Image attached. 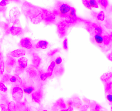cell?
<instances>
[{
	"label": "cell",
	"mask_w": 140,
	"mask_h": 111,
	"mask_svg": "<svg viewBox=\"0 0 140 111\" xmlns=\"http://www.w3.org/2000/svg\"><path fill=\"white\" fill-rule=\"evenodd\" d=\"M90 34L91 41L94 44L99 47L104 52L109 50L111 47L112 33H105L103 35L89 33Z\"/></svg>",
	"instance_id": "1"
},
{
	"label": "cell",
	"mask_w": 140,
	"mask_h": 111,
	"mask_svg": "<svg viewBox=\"0 0 140 111\" xmlns=\"http://www.w3.org/2000/svg\"><path fill=\"white\" fill-rule=\"evenodd\" d=\"M23 9L24 14L34 24H38L43 21L42 8L26 2L24 4Z\"/></svg>",
	"instance_id": "2"
},
{
	"label": "cell",
	"mask_w": 140,
	"mask_h": 111,
	"mask_svg": "<svg viewBox=\"0 0 140 111\" xmlns=\"http://www.w3.org/2000/svg\"><path fill=\"white\" fill-rule=\"evenodd\" d=\"M71 7L67 3L62 1H58L56 3L53 12L56 16L64 19L68 16Z\"/></svg>",
	"instance_id": "3"
},
{
	"label": "cell",
	"mask_w": 140,
	"mask_h": 111,
	"mask_svg": "<svg viewBox=\"0 0 140 111\" xmlns=\"http://www.w3.org/2000/svg\"><path fill=\"white\" fill-rule=\"evenodd\" d=\"M86 24H87L86 29L89 33H93L100 35H103L106 33L103 28L98 23L87 21Z\"/></svg>",
	"instance_id": "4"
},
{
	"label": "cell",
	"mask_w": 140,
	"mask_h": 111,
	"mask_svg": "<svg viewBox=\"0 0 140 111\" xmlns=\"http://www.w3.org/2000/svg\"><path fill=\"white\" fill-rule=\"evenodd\" d=\"M43 21L45 24L50 25L55 22L56 16L52 11L42 8Z\"/></svg>",
	"instance_id": "5"
},
{
	"label": "cell",
	"mask_w": 140,
	"mask_h": 111,
	"mask_svg": "<svg viewBox=\"0 0 140 111\" xmlns=\"http://www.w3.org/2000/svg\"><path fill=\"white\" fill-rule=\"evenodd\" d=\"M57 26L58 33L60 37L63 38L65 37L67 34V29L69 26L63 20L58 22Z\"/></svg>",
	"instance_id": "6"
},
{
	"label": "cell",
	"mask_w": 140,
	"mask_h": 111,
	"mask_svg": "<svg viewBox=\"0 0 140 111\" xmlns=\"http://www.w3.org/2000/svg\"><path fill=\"white\" fill-rule=\"evenodd\" d=\"M20 45L24 48L27 49H31L33 47L32 40L28 37H26L22 39L20 41Z\"/></svg>",
	"instance_id": "7"
},
{
	"label": "cell",
	"mask_w": 140,
	"mask_h": 111,
	"mask_svg": "<svg viewBox=\"0 0 140 111\" xmlns=\"http://www.w3.org/2000/svg\"><path fill=\"white\" fill-rule=\"evenodd\" d=\"M23 96V91L22 89L19 87L14 88L12 92V97L15 101L20 100Z\"/></svg>",
	"instance_id": "8"
},
{
	"label": "cell",
	"mask_w": 140,
	"mask_h": 111,
	"mask_svg": "<svg viewBox=\"0 0 140 111\" xmlns=\"http://www.w3.org/2000/svg\"><path fill=\"white\" fill-rule=\"evenodd\" d=\"M112 73L111 71L107 72L104 73L100 76V79L101 81L103 83H105L110 81H112Z\"/></svg>",
	"instance_id": "9"
},
{
	"label": "cell",
	"mask_w": 140,
	"mask_h": 111,
	"mask_svg": "<svg viewBox=\"0 0 140 111\" xmlns=\"http://www.w3.org/2000/svg\"><path fill=\"white\" fill-rule=\"evenodd\" d=\"M10 32L12 35L19 36L23 33V30L21 27L12 26L10 27Z\"/></svg>",
	"instance_id": "10"
},
{
	"label": "cell",
	"mask_w": 140,
	"mask_h": 111,
	"mask_svg": "<svg viewBox=\"0 0 140 111\" xmlns=\"http://www.w3.org/2000/svg\"><path fill=\"white\" fill-rule=\"evenodd\" d=\"M26 53V51L24 50L21 49L14 50L10 53V55L12 57L18 58L24 56Z\"/></svg>",
	"instance_id": "11"
},
{
	"label": "cell",
	"mask_w": 140,
	"mask_h": 111,
	"mask_svg": "<svg viewBox=\"0 0 140 111\" xmlns=\"http://www.w3.org/2000/svg\"><path fill=\"white\" fill-rule=\"evenodd\" d=\"M103 107L98 103L95 101L92 100L89 106V111H101Z\"/></svg>",
	"instance_id": "12"
},
{
	"label": "cell",
	"mask_w": 140,
	"mask_h": 111,
	"mask_svg": "<svg viewBox=\"0 0 140 111\" xmlns=\"http://www.w3.org/2000/svg\"><path fill=\"white\" fill-rule=\"evenodd\" d=\"M92 14L93 17L98 21H102L104 20L105 19V13L103 11H101L98 12H93Z\"/></svg>",
	"instance_id": "13"
},
{
	"label": "cell",
	"mask_w": 140,
	"mask_h": 111,
	"mask_svg": "<svg viewBox=\"0 0 140 111\" xmlns=\"http://www.w3.org/2000/svg\"><path fill=\"white\" fill-rule=\"evenodd\" d=\"M18 62L19 68L20 70H24L27 66L28 60L25 57L20 58L18 59Z\"/></svg>",
	"instance_id": "14"
},
{
	"label": "cell",
	"mask_w": 140,
	"mask_h": 111,
	"mask_svg": "<svg viewBox=\"0 0 140 111\" xmlns=\"http://www.w3.org/2000/svg\"><path fill=\"white\" fill-rule=\"evenodd\" d=\"M82 101L83 104L81 109L83 110L87 111L92 103V100L87 98L84 97L82 98Z\"/></svg>",
	"instance_id": "15"
},
{
	"label": "cell",
	"mask_w": 140,
	"mask_h": 111,
	"mask_svg": "<svg viewBox=\"0 0 140 111\" xmlns=\"http://www.w3.org/2000/svg\"><path fill=\"white\" fill-rule=\"evenodd\" d=\"M48 42L46 41L40 40L36 44L35 48L37 49H46L48 47Z\"/></svg>",
	"instance_id": "16"
},
{
	"label": "cell",
	"mask_w": 140,
	"mask_h": 111,
	"mask_svg": "<svg viewBox=\"0 0 140 111\" xmlns=\"http://www.w3.org/2000/svg\"><path fill=\"white\" fill-rule=\"evenodd\" d=\"M105 95L112 94V81L103 83Z\"/></svg>",
	"instance_id": "17"
},
{
	"label": "cell",
	"mask_w": 140,
	"mask_h": 111,
	"mask_svg": "<svg viewBox=\"0 0 140 111\" xmlns=\"http://www.w3.org/2000/svg\"><path fill=\"white\" fill-rule=\"evenodd\" d=\"M97 1L101 8L104 10H106L109 4L108 1L107 0H97Z\"/></svg>",
	"instance_id": "18"
},
{
	"label": "cell",
	"mask_w": 140,
	"mask_h": 111,
	"mask_svg": "<svg viewBox=\"0 0 140 111\" xmlns=\"http://www.w3.org/2000/svg\"><path fill=\"white\" fill-rule=\"evenodd\" d=\"M7 63L8 66L13 67L16 64V60L13 58L10 57L7 59Z\"/></svg>",
	"instance_id": "19"
},
{
	"label": "cell",
	"mask_w": 140,
	"mask_h": 111,
	"mask_svg": "<svg viewBox=\"0 0 140 111\" xmlns=\"http://www.w3.org/2000/svg\"><path fill=\"white\" fill-rule=\"evenodd\" d=\"M56 64L54 62H51V64L48 67V74L49 76H51L53 72L55 66L56 65Z\"/></svg>",
	"instance_id": "20"
},
{
	"label": "cell",
	"mask_w": 140,
	"mask_h": 111,
	"mask_svg": "<svg viewBox=\"0 0 140 111\" xmlns=\"http://www.w3.org/2000/svg\"><path fill=\"white\" fill-rule=\"evenodd\" d=\"M33 62L35 65H38L40 64L41 59L40 58L37 54L34 53L33 54Z\"/></svg>",
	"instance_id": "21"
},
{
	"label": "cell",
	"mask_w": 140,
	"mask_h": 111,
	"mask_svg": "<svg viewBox=\"0 0 140 111\" xmlns=\"http://www.w3.org/2000/svg\"><path fill=\"white\" fill-rule=\"evenodd\" d=\"M105 98H106L107 102L108 103L109 105L111 106H112V94H108L105 95Z\"/></svg>",
	"instance_id": "22"
},
{
	"label": "cell",
	"mask_w": 140,
	"mask_h": 111,
	"mask_svg": "<svg viewBox=\"0 0 140 111\" xmlns=\"http://www.w3.org/2000/svg\"><path fill=\"white\" fill-rule=\"evenodd\" d=\"M90 5L92 8H98V4L97 1L96 0H88Z\"/></svg>",
	"instance_id": "23"
},
{
	"label": "cell",
	"mask_w": 140,
	"mask_h": 111,
	"mask_svg": "<svg viewBox=\"0 0 140 111\" xmlns=\"http://www.w3.org/2000/svg\"><path fill=\"white\" fill-rule=\"evenodd\" d=\"M0 26L2 29L5 31H10V28L8 24L4 22L0 23Z\"/></svg>",
	"instance_id": "24"
},
{
	"label": "cell",
	"mask_w": 140,
	"mask_h": 111,
	"mask_svg": "<svg viewBox=\"0 0 140 111\" xmlns=\"http://www.w3.org/2000/svg\"><path fill=\"white\" fill-rule=\"evenodd\" d=\"M15 104L14 101L10 102L8 106V111H14L15 108Z\"/></svg>",
	"instance_id": "25"
},
{
	"label": "cell",
	"mask_w": 140,
	"mask_h": 111,
	"mask_svg": "<svg viewBox=\"0 0 140 111\" xmlns=\"http://www.w3.org/2000/svg\"><path fill=\"white\" fill-rule=\"evenodd\" d=\"M82 2L83 4L86 8L89 10H92V8L90 5L88 0H84L82 1Z\"/></svg>",
	"instance_id": "26"
},
{
	"label": "cell",
	"mask_w": 140,
	"mask_h": 111,
	"mask_svg": "<svg viewBox=\"0 0 140 111\" xmlns=\"http://www.w3.org/2000/svg\"><path fill=\"white\" fill-rule=\"evenodd\" d=\"M5 68V65L4 60H2L0 62V73L2 75L4 73Z\"/></svg>",
	"instance_id": "27"
},
{
	"label": "cell",
	"mask_w": 140,
	"mask_h": 111,
	"mask_svg": "<svg viewBox=\"0 0 140 111\" xmlns=\"http://www.w3.org/2000/svg\"><path fill=\"white\" fill-rule=\"evenodd\" d=\"M59 51V48H56L49 51L48 53V55L49 56H52L56 54Z\"/></svg>",
	"instance_id": "28"
},
{
	"label": "cell",
	"mask_w": 140,
	"mask_h": 111,
	"mask_svg": "<svg viewBox=\"0 0 140 111\" xmlns=\"http://www.w3.org/2000/svg\"><path fill=\"white\" fill-rule=\"evenodd\" d=\"M0 90L3 92L7 91V89L6 86L2 82H0Z\"/></svg>",
	"instance_id": "29"
},
{
	"label": "cell",
	"mask_w": 140,
	"mask_h": 111,
	"mask_svg": "<svg viewBox=\"0 0 140 111\" xmlns=\"http://www.w3.org/2000/svg\"><path fill=\"white\" fill-rule=\"evenodd\" d=\"M33 90L34 89L33 87H29L24 89L23 92L25 93L30 94L32 93Z\"/></svg>",
	"instance_id": "30"
},
{
	"label": "cell",
	"mask_w": 140,
	"mask_h": 111,
	"mask_svg": "<svg viewBox=\"0 0 140 111\" xmlns=\"http://www.w3.org/2000/svg\"><path fill=\"white\" fill-rule=\"evenodd\" d=\"M63 47L64 49L65 50L68 49V41L67 39L66 38L64 39L63 41Z\"/></svg>",
	"instance_id": "31"
},
{
	"label": "cell",
	"mask_w": 140,
	"mask_h": 111,
	"mask_svg": "<svg viewBox=\"0 0 140 111\" xmlns=\"http://www.w3.org/2000/svg\"><path fill=\"white\" fill-rule=\"evenodd\" d=\"M9 3V1L7 0H3L0 2V6L2 7H4L7 5Z\"/></svg>",
	"instance_id": "32"
},
{
	"label": "cell",
	"mask_w": 140,
	"mask_h": 111,
	"mask_svg": "<svg viewBox=\"0 0 140 111\" xmlns=\"http://www.w3.org/2000/svg\"><path fill=\"white\" fill-rule=\"evenodd\" d=\"M49 76L48 73H45V74H43L41 75L40 78L41 79L42 81H45V79L48 78V77Z\"/></svg>",
	"instance_id": "33"
},
{
	"label": "cell",
	"mask_w": 140,
	"mask_h": 111,
	"mask_svg": "<svg viewBox=\"0 0 140 111\" xmlns=\"http://www.w3.org/2000/svg\"><path fill=\"white\" fill-rule=\"evenodd\" d=\"M62 62V58L61 57H59L56 59L55 63L56 65H58L61 64Z\"/></svg>",
	"instance_id": "34"
},
{
	"label": "cell",
	"mask_w": 140,
	"mask_h": 111,
	"mask_svg": "<svg viewBox=\"0 0 140 111\" xmlns=\"http://www.w3.org/2000/svg\"><path fill=\"white\" fill-rule=\"evenodd\" d=\"M107 58L108 59V60L111 62L112 61V53L111 52L109 53V54L107 55L106 56Z\"/></svg>",
	"instance_id": "35"
},
{
	"label": "cell",
	"mask_w": 140,
	"mask_h": 111,
	"mask_svg": "<svg viewBox=\"0 0 140 111\" xmlns=\"http://www.w3.org/2000/svg\"><path fill=\"white\" fill-rule=\"evenodd\" d=\"M32 98L36 102L39 103L40 102V100H39L38 98L34 94L32 95Z\"/></svg>",
	"instance_id": "36"
},
{
	"label": "cell",
	"mask_w": 140,
	"mask_h": 111,
	"mask_svg": "<svg viewBox=\"0 0 140 111\" xmlns=\"http://www.w3.org/2000/svg\"><path fill=\"white\" fill-rule=\"evenodd\" d=\"M58 104L59 105L61 106V107H64L65 106V105L64 104L63 101L62 100L60 99V100H59L58 101Z\"/></svg>",
	"instance_id": "37"
},
{
	"label": "cell",
	"mask_w": 140,
	"mask_h": 111,
	"mask_svg": "<svg viewBox=\"0 0 140 111\" xmlns=\"http://www.w3.org/2000/svg\"><path fill=\"white\" fill-rule=\"evenodd\" d=\"M0 107L1 111H8L7 109L6 108L4 104H1Z\"/></svg>",
	"instance_id": "38"
},
{
	"label": "cell",
	"mask_w": 140,
	"mask_h": 111,
	"mask_svg": "<svg viewBox=\"0 0 140 111\" xmlns=\"http://www.w3.org/2000/svg\"><path fill=\"white\" fill-rule=\"evenodd\" d=\"M10 82H15L16 80V78L15 76L12 77L10 79Z\"/></svg>",
	"instance_id": "39"
},
{
	"label": "cell",
	"mask_w": 140,
	"mask_h": 111,
	"mask_svg": "<svg viewBox=\"0 0 140 111\" xmlns=\"http://www.w3.org/2000/svg\"><path fill=\"white\" fill-rule=\"evenodd\" d=\"M73 105V103L71 101H69L68 102L67 104V107L69 108L71 107V106Z\"/></svg>",
	"instance_id": "40"
},
{
	"label": "cell",
	"mask_w": 140,
	"mask_h": 111,
	"mask_svg": "<svg viewBox=\"0 0 140 111\" xmlns=\"http://www.w3.org/2000/svg\"><path fill=\"white\" fill-rule=\"evenodd\" d=\"M6 70H7V71L8 72H10L11 71V69L10 66H8L6 67Z\"/></svg>",
	"instance_id": "41"
},
{
	"label": "cell",
	"mask_w": 140,
	"mask_h": 111,
	"mask_svg": "<svg viewBox=\"0 0 140 111\" xmlns=\"http://www.w3.org/2000/svg\"><path fill=\"white\" fill-rule=\"evenodd\" d=\"M73 109L71 107L69 108L68 109L66 110H63L61 111H73Z\"/></svg>",
	"instance_id": "42"
},
{
	"label": "cell",
	"mask_w": 140,
	"mask_h": 111,
	"mask_svg": "<svg viewBox=\"0 0 140 111\" xmlns=\"http://www.w3.org/2000/svg\"><path fill=\"white\" fill-rule=\"evenodd\" d=\"M1 54L0 52V62L1 61Z\"/></svg>",
	"instance_id": "43"
},
{
	"label": "cell",
	"mask_w": 140,
	"mask_h": 111,
	"mask_svg": "<svg viewBox=\"0 0 140 111\" xmlns=\"http://www.w3.org/2000/svg\"><path fill=\"white\" fill-rule=\"evenodd\" d=\"M101 111H106V110H104V109H103V108L101 109Z\"/></svg>",
	"instance_id": "44"
},
{
	"label": "cell",
	"mask_w": 140,
	"mask_h": 111,
	"mask_svg": "<svg viewBox=\"0 0 140 111\" xmlns=\"http://www.w3.org/2000/svg\"><path fill=\"white\" fill-rule=\"evenodd\" d=\"M82 111H87L85 110H82Z\"/></svg>",
	"instance_id": "45"
},
{
	"label": "cell",
	"mask_w": 140,
	"mask_h": 111,
	"mask_svg": "<svg viewBox=\"0 0 140 111\" xmlns=\"http://www.w3.org/2000/svg\"><path fill=\"white\" fill-rule=\"evenodd\" d=\"M46 111V110H44V111Z\"/></svg>",
	"instance_id": "46"
}]
</instances>
